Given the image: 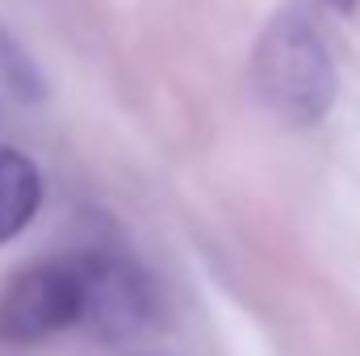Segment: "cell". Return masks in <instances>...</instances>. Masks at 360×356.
I'll use <instances>...</instances> for the list:
<instances>
[{
    "label": "cell",
    "instance_id": "5",
    "mask_svg": "<svg viewBox=\"0 0 360 356\" xmlns=\"http://www.w3.org/2000/svg\"><path fill=\"white\" fill-rule=\"evenodd\" d=\"M327 4H331V8H344V13H348V8H352L356 0H327Z\"/></svg>",
    "mask_w": 360,
    "mask_h": 356
},
{
    "label": "cell",
    "instance_id": "3",
    "mask_svg": "<svg viewBox=\"0 0 360 356\" xmlns=\"http://www.w3.org/2000/svg\"><path fill=\"white\" fill-rule=\"evenodd\" d=\"M84 276V319L101 336H130L151 314L143 276L122 260H80Z\"/></svg>",
    "mask_w": 360,
    "mask_h": 356
},
{
    "label": "cell",
    "instance_id": "4",
    "mask_svg": "<svg viewBox=\"0 0 360 356\" xmlns=\"http://www.w3.org/2000/svg\"><path fill=\"white\" fill-rule=\"evenodd\" d=\"M38 201H42L38 168L21 151L0 147V243H8L30 227V218L38 214Z\"/></svg>",
    "mask_w": 360,
    "mask_h": 356
},
{
    "label": "cell",
    "instance_id": "2",
    "mask_svg": "<svg viewBox=\"0 0 360 356\" xmlns=\"http://www.w3.org/2000/svg\"><path fill=\"white\" fill-rule=\"evenodd\" d=\"M84 319V276L80 260L30 265L0 289V340L34 344L68 331Z\"/></svg>",
    "mask_w": 360,
    "mask_h": 356
},
{
    "label": "cell",
    "instance_id": "1",
    "mask_svg": "<svg viewBox=\"0 0 360 356\" xmlns=\"http://www.w3.org/2000/svg\"><path fill=\"white\" fill-rule=\"evenodd\" d=\"M260 96L289 122H319L335 96V72L323 38L302 17H276L252 59Z\"/></svg>",
    "mask_w": 360,
    "mask_h": 356
}]
</instances>
